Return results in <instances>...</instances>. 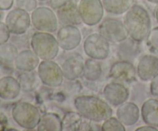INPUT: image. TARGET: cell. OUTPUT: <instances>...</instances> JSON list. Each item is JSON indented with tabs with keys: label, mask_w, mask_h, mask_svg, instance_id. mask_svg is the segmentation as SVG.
Wrapping results in <instances>:
<instances>
[{
	"label": "cell",
	"mask_w": 158,
	"mask_h": 131,
	"mask_svg": "<svg viewBox=\"0 0 158 131\" xmlns=\"http://www.w3.org/2000/svg\"><path fill=\"white\" fill-rule=\"evenodd\" d=\"M73 105L77 112L89 121L100 123L112 117L110 104L96 96H78L74 99Z\"/></svg>",
	"instance_id": "cell-1"
},
{
	"label": "cell",
	"mask_w": 158,
	"mask_h": 131,
	"mask_svg": "<svg viewBox=\"0 0 158 131\" xmlns=\"http://www.w3.org/2000/svg\"><path fill=\"white\" fill-rule=\"evenodd\" d=\"M123 23L129 36L137 43L146 39L151 29V18L145 8L138 4H134L125 13Z\"/></svg>",
	"instance_id": "cell-2"
},
{
	"label": "cell",
	"mask_w": 158,
	"mask_h": 131,
	"mask_svg": "<svg viewBox=\"0 0 158 131\" xmlns=\"http://www.w3.org/2000/svg\"><path fill=\"white\" fill-rule=\"evenodd\" d=\"M11 115L19 126L28 130L37 127L42 116L36 106L25 101L15 103L11 109Z\"/></svg>",
	"instance_id": "cell-3"
},
{
	"label": "cell",
	"mask_w": 158,
	"mask_h": 131,
	"mask_svg": "<svg viewBox=\"0 0 158 131\" xmlns=\"http://www.w3.org/2000/svg\"><path fill=\"white\" fill-rule=\"evenodd\" d=\"M32 50L42 60H52L58 55L60 46L56 38L50 32H36L30 39Z\"/></svg>",
	"instance_id": "cell-4"
},
{
	"label": "cell",
	"mask_w": 158,
	"mask_h": 131,
	"mask_svg": "<svg viewBox=\"0 0 158 131\" xmlns=\"http://www.w3.org/2000/svg\"><path fill=\"white\" fill-rule=\"evenodd\" d=\"M32 26L40 32H55L58 29L59 22L56 14L52 9L40 6L34 9L31 13Z\"/></svg>",
	"instance_id": "cell-5"
},
{
	"label": "cell",
	"mask_w": 158,
	"mask_h": 131,
	"mask_svg": "<svg viewBox=\"0 0 158 131\" xmlns=\"http://www.w3.org/2000/svg\"><path fill=\"white\" fill-rule=\"evenodd\" d=\"M39 78L43 85L49 87H60L63 84V70L60 65L53 60H43L37 67Z\"/></svg>",
	"instance_id": "cell-6"
},
{
	"label": "cell",
	"mask_w": 158,
	"mask_h": 131,
	"mask_svg": "<svg viewBox=\"0 0 158 131\" xmlns=\"http://www.w3.org/2000/svg\"><path fill=\"white\" fill-rule=\"evenodd\" d=\"M83 51L89 58L97 60L106 59L110 52V43L100 33L94 32L85 39Z\"/></svg>",
	"instance_id": "cell-7"
},
{
	"label": "cell",
	"mask_w": 158,
	"mask_h": 131,
	"mask_svg": "<svg viewBox=\"0 0 158 131\" xmlns=\"http://www.w3.org/2000/svg\"><path fill=\"white\" fill-rule=\"evenodd\" d=\"M99 33L109 43H119L126 41L129 36L124 23L119 19L108 18L99 26Z\"/></svg>",
	"instance_id": "cell-8"
},
{
	"label": "cell",
	"mask_w": 158,
	"mask_h": 131,
	"mask_svg": "<svg viewBox=\"0 0 158 131\" xmlns=\"http://www.w3.org/2000/svg\"><path fill=\"white\" fill-rule=\"evenodd\" d=\"M82 22L89 26H94L102 21L104 8L101 0H80L78 4Z\"/></svg>",
	"instance_id": "cell-9"
},
{
	"label": "cell",
	"mask_w": 158,
	"mask_h": 131,
	"mask_svg": "<svg viewBox=\"0 0 158 131\" xmlns=\"http://www.w3.org/2000/svg\"><path fill=\"white\" fill-rule=\"evenodd\" d=\"M5 23L11 34L15 35H24L32 24L31 15L27 11L16 7L8 12Z\"/></svg>",
	"instance_id": "cell-10"
},
{
	"label": "cell",
	"mask_w": 158,
	"mask_h": 131,
	"mask_svg": "<svg viewBox=\"0 0 158 131\" xmlns=\"http://www.w3.org/2000/svg\"><path fill=\"white\" fill-rule=\"evenodd\" d=\"M56 39L60 48L65 51H72L77 49L82 41V34L76 26H62L58 29Z\"/></svg>",
	"instance_id": "cell-11"
},
{
	"label": "cell",
	"mask_w": 158,
	"mask_h": 131,
	"mask_svg": "<svg viewBox=\"0 0 158 131\" xmlns=\"http://www.w3.org/2000/svg\"><path fill=\"white\" fill-rule=\"evenodd\" d=\"M137 69L128 60L122 59L115 62L110 66L109 77L121 83H132L137 80Z\"/></svg>",
	"instance_id": "cell-12"
},
{
	"label": "cell",
	"mask_w": 158,
	"mask_h": 131,
	"mask_svg": "<svg viewBox=\"0 0 158 131\" xmlns=\"http://www.w3.org/2000/svg\"><path fill=\"white\" fill-rule=\"evenodd\" d=\"M103 95L105 100L111 106H119L127 101L130 97V91L123 83L112 82L104 86Z\"/></svg>",
	"instance_id": "cell-13"
},
{
	"label": "cell",
	"mask_w": 158,
	"mask_h": 131,
	"mask_svg": "<svg viewBox=\"0 0 158 131\" xmlns=\"http://www.w3.org/2000/svg\"><path fill=\"white\" fill-rule=\"evenodd\" d=\"M85 60L79 53L69 55L63 61L61 68L64 78L69 81H74L83 76Z\"/></svg>",
	"instance_id": "cell-14"
},
{
	"label": "cell",
	"mask_w": 158,
	"mask_h": 131,
	"mask_svg": "<svg viewBox=\"0 0 158 131\" xmlns=\"http://www.w3.org/2000/svg\"><path fill=\"white\" fill-rule=\"evenodd\" d=\"M136 69L141 81H150L158 74V56L152 54L144 55L139 60Z\"/></svg>",
	"instance_id": "cell-15"
},
{
	"label": "cell",
	"mask_w": 158,
	"mask_h": 131,
	"mask_svg": "<svg viewBox=\"0 0 158 131\" xmlns=\"http://www.w3.org/2000/svg\"><path fill=\"white\" fill-rule=\"evenodd\" d=\"M56 16L59 23L62 26H77L83 23L79 12L78 5L72 0L56 9Z\"/></svg>",
	"instance_id": "cell-16"
},
{
	"label": "cell",
	"mask_w": 158,
	"mask_h": 131,
	"mask_svg": "<svg viewBox=\"0 0 158 131\" xmlns=\"http://www.w3.org/2000/svg\"><path fill=\"white\" fill-rule=\"evenodd\" d=\"M116 115L125 126H132L139 121L140 110L135 103L127 101L118 106Z\"/></svg>",
	"instance_id": "cell-17"
},
{
	"label": "cell",
	"mask_w": 158,
	"mask_h": 131,
	"mask_svg": "<svg viewBox=\"0 0 158 131\" xmlns=\"http://www.w3.org/2000/svg\"><path fill=\"white\" fill-rule=\"evenodd\" d=\"M19 82L12 75H7L0 79V100L12 101L18 98L21 92Z\"/></svg>",
	"instance_id": "cell-18"
},
{
	"label": "cell",
	"mask_w": 158,
	"mask_h": 131,
	"mask_svg": "<svg viewBox=\"0 0 158 131\" xmlns=\"http://www.w3.org/2000/svg\"><path fill=\"white\" fill-rule=\"evenodd\" d=\"M40 59L32 49H24L17 55L14 66L19 72H30L38 67Z\"/></svg>",
	"instance_id": "cell-19"
},
{
	"label": "cell",
	"mask_w": 158,
	"mask_h": 131,
	"mask_svg": "<svg viewBox=\"0 0 158 131\" xmlns=\"http://www.w3.org/2000/svg\"><path fill=\"white\" fill-rule=\"evenodd\" d=\"M140 114L145 124L158 128V100L151 98L143 102Z\"/></svg>",
	"instance_id": "cell-20"
},
{
	"label": "cell",
	"mask_w": 158,
	"mask_h": 131,
	"mask_svg": "<svg viewBox=\"0 0 158 131\" xmlns=\"http://www.w3.org/2000/svg\"><path fill=\"white\" fill-rule=\"evenodd\" d=\"M36 129L38 131H63L62 119L55 113H46L41 116Z\"/></svg>",
	"instance_id": "cell-21"
},
{
	"label": "cell",
	"mask_w": 158,
	"mask_h": 131,
	"mask_svg": "<svg viewBox=\"0 0 158 131\" xmlns=\"http://www.w3.org/2000/svg\"><path fill=\"white\" fill-rule=\"evenodd\" d=\"M104 10L112 15L126 13L134 4V0H102Z\"/></svg>",
	"instance_id": "cell-22"
},
{
	"label": "cell",
	"mask_w": 158,
	"mask_h": 131,
	"mask_svg": "<svg viewBox=\"0 0 158 131\" xmlns=\"http://www.w3.org/2000/svg\"><path fill=\"white\" fill-rule=\"evenodd\" d=\"M17 80L19 82L22 91L25 92H33L38 88L40 81L37 72H20L17 76Z\"/></svg>",
	"instance_id": "cell-23"
},
{
	"label": "cell",
	"mask_w": 158,
	"mask_h": 131,
	"mask_svg": "<svg viewBox=\"0 0 158 131\" xmlns=\"http://www.w3.org/2000/svg\"><path fill=\"white\" fill-rule=\"evenodd\" d=\"M103 69L99 60L89 58L86 59L84 63L83 76L85 80L89 82H96L102 76Z\"/></svg>",
	"instance_id": "cell-24"
},
{
	"label": "cell",
	"mask_w": 158,
	"mask_h": 131,
	"mask_svg": "<svg viewBox=\"0 0 158 131\" xmlns=\"http://www.w3.org/2000/svg\"><path fill=\"white\" fill-rule=\"evenodd\" d=\"M83 123V117L78 112L69 111L62 119L63 131H80Z\"/></svg>",
	"instance_id": "cell-25"
},
{
	"label": "cell",
	"mask_w": 158,
	"mask_h": 131,
	"mask_svg": "<svg viewBox=\"0 0 158 131\" xmlns=\"http://www.w3.org/2000/svg\"><path fill=\"white\" fill-rule=\"evenodd\" d=\"M18 53V47L14 43L7 42L0 45V63L7 65L14 63Z\"/></svg>",
	"instance_id": "cell-26"
},
{
	"label": "cell",
	"mask_w": 158,
	"mask_h": 131,
	"mask_svg": "<svg viewBox=\"0 0 158 131\" xmlns=\"http://www.w3.org/2000/svg\"><path fill=\"white\" fill-rule=\"evenodd\" d=\"M100 129L102 131H125L126 128L117 117H110L103 121Z\"/></svg>",
	"instance_id": "cell-27"
},
{
	"label": "cell",
	"mask_w": 158,
	"mask_h": 131,
	"mask_svg": "<svg viewBox=\"0 0 158 131\" xmlns=\"http://www.w3.org/2000/svg\"><path fill=\"white\" fill-rule=\"evenodd\" d=\"M146 45L151 52L158 54V26L151 29L146 38Z\"/></svg>",
	"instance_id": "cell-28"
},
{
	"label": "cell",
	"mask_w": 158,
	"mask_h": 131,
	"mask_svg": "<svg viewBox=\"0 0 158 131\" xmlns=\"http://www.w3.org/2000/svg\"><path fill=\"white\" fill-rule=\"evenodd\" d=\"M17 8L24 9L27 12H32L38 6L37 0H15Z\"/></svg>",
	"instance_id": "cell-29"
},
{
	"label": "cell",
	"mask_w": 158,
	"mask_h": 131,
	"mask_svg": "<svg viewBox=\"0 0 158 131\" xmlns=\"http://www.w3.org/2000/svg\"><path fill=\"white\" fill-rule=\"evenodd\" d=\"M11 33L6 26V23L0 22V45L9 42L10 39Z\"/></svg>",
	"instance_id": "cell-30"
},
{
	"label": "cell",
	"mask_w": 158,
	"mask_h": 131,
	"mask_svg": "<svg viewBox=\"0 0 158 131\" xmlns=\"http://www.w3.org/2000/svg\"><path fill=\"white\" fill-rule=\"evenodd\" d=\"M150 92L154 98L158 100V74L151 80L150 84Z\"/></svg>",
	"instance_id": "cell-31"
},
{
	"label": "cell",
	"mask_w": 158,
	"mask_h": 131,
	"mask_svg": "<svg viewBox=\"0 0 158 131\" xmlns=\"http://www.w3.org/2000/svg\"><path fill=\"white\" fill-rule=\"evenodd\" d=\"M15 0H0V11H7L12 9Z\"/></svg>",
	"instance_id": "cell-32"
},
{
	"label": "cell",
	"mask_w": 158,
	"mask_h": 131,
	"mask_svg": "<svg viewBox=\"0 0 158 131\" xmlns=\"http://www.w3.org/2000/svg\"><path fill=\"white\" fill-rule=\"evenodd\" d=\"M70 0H49V6L52 9H58Z\"/></svg>",
	"instance_id": "cell-33"
},
{
	"label": "cell",
	"mask_w": 158,
	"mask_h": 131,
	"mask_svg": "<svg viewBox=\"0 0 158 131\" xmlns=\"http://www.w3.org/2000/svg\"><path fill=\"white\" fill-rule=\"evenodd\" d=\"M11 75L10 69H9V65L5 63H0V79L5 76Z\"/></svg>",
	"instance_id": "cell-34"
},
{
	"label": "cell",
	"mask_w": 158,
	"mask_h": 131,
	"mask_svg": "<svg viewBox=\"0 0 158 131\" xmlns=\"http://www.w3.org/2000/svg\"><path fill=\"white\" fill-rule=\"evenodd\" d=\"M136 131H158V128L146 124V126H142L137 128Z\"/></svg>",
	"instance_id": "cell-35"
},
{
	"label": "cell",
	"mask_w": 158,
	"mask_h": 131,
	"mask_svg": "<svg viewBox=\"0 0 158 131\" xmlns=\"http://www.w3.org/2000/svg\"><path fill=\"white\" fill-rule=\"evenodd\" d=\"M155 18H156V20H157V22L158 23V6H157V9H156V10H155Z\"/></svg>",
	"instance_id": "cell-36"
},
{
	"label": "cell",
	"mask_w": 158,
	"mask_h": 131,
	"mask_svg": "<svg viewBox=\"0 0 158 131\" xmlns=\"http://www.w3.org/2000/svg\"><path fill=\"white\" fill-rule=\"evenodd\" d=\"M149 2L153 3V4H158V0H147Z\"/></svg>",
	"instance_id": "cell-37"
},
{
	"label": "cell",
	"mask_w": 158,
	"mask_h": 131,
	"mask_svg": "<svg viewBox=\"0 0 158 131\" xmlns=\"http://www.w3.org/2000/svg\"><path fill=\"white\" fill-rule=\"evenodd\" d=\"M38 1H40V2H46V1H48V0H38Z\"/></svg>",
	"instance_id": "cell-38"
},
{
	"label": "cell",
	"mask_w": 158,
	"mask_h": 131,
	"mask_svg": "<svg viewBox=\"0 0 158 131\" xmlns=\"http://www.w3.org/2000/svg\"><path fill=\"white\" fill-rule=\"evenodd\" d=\"M0 18H1V13H0Z\"/></svg>",
	"instance_id": "cell-39"
}]
</instances>
